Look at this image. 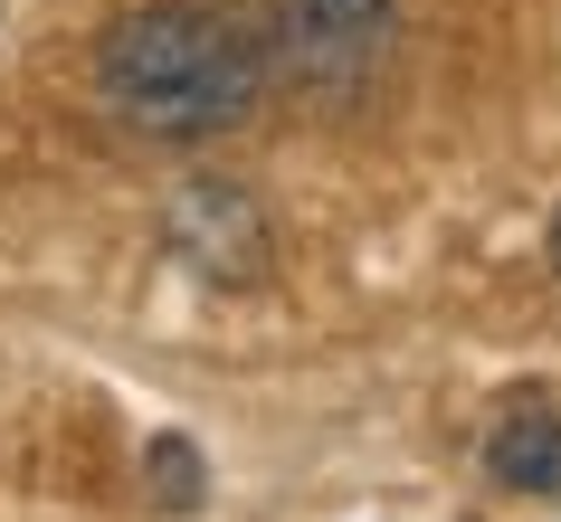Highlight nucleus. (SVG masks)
I'll list each match as a JSON object with an SVG mask.
<instances>
[{
    "label": "nucleus",
    "instance_id": "obj_1",
    "mask_svg": "<svg viewBox=\"0 0 561 522\" xmlns=\"http://www.w3.org/2000/svg\"><path fill=\"white\" fill-rule=\"evenodd\" d=\"M95 105L144 143H209L266 105V30L229 0H144L95 38Z\"/></svg>",
    "mask_w": 561,
    "mask_h": 522
},
{
    "label": "nucleus",
    "instance_id": "obj_2",
    "mask_svg": "<svg viewBox=\"0 0 561 522\" xmlns=\"http://www.w3.org/2000/svg\"><path fill=\"white\" fill-rule=\"evenodd\" d=\"M276 77L305 95H362L400 48V0H257Z\"/></svg>",
    "mask_w": 561,
    "mask_h": 522
},
{
    "label": "nucleus",
    "instance_id": "obj_3",
    "mask_svg": "<svg viewBox=\"0 0 561 522\" xmlns=\"http://www.w3.org/2000/svg\"><path fill=\"white\" fill-rule=\"evenodd\" d=\"M162 247L201 286H257L266 257H276V229H266L248 181H181L172 200H162Z\"/></svg>",
    "mask_w": 561,
    "mask_h": 522
},
{
    "label": "nucleus",
    "instance_id": "obj_4",
    "mask_svg": "<svg viewBox=\"0 0 561 522\" xmlns=\"http://www.w3.org/2000/svg\"><path fill=\"white\" fill-rule=\"evenodd\" d=\"M485 465L524 494H552L561 485V418L552 408H504L495 437H485Z\"/></svg>",
    "mask_w": 561,
    "mask_h": 522
},
{
    "label": "nucleus",
    "instance_id": "obj_5",
    "mask_svg": "<svg viewBox=\"0 0 561 522\" xmlns=\"http://www.w3.org/2000/svg\"><path fill=\"white\" fill-rule=\"evenodd\" d=\"M144 494L162 503V513H191V503L209 494L201 446H191V437H152V446H144Z\"/></svg>",
    "mask_w": 561,
    "mask_h": 522
},
{
    "label": "nucleus",
    "instance_id": "obj_6",
    "mask_svg": "<svg viewBox=\"0 0 561 522\" xmlns=\"http://www.w3.org/2000/svg\"><path fill=\"white\" fill-rule=\"evenodd\" d=\"M552 276H561V219H552Z\"/></svg>",
    "mask_w": 561,
    "mask_h": 522
}]
</instances>
